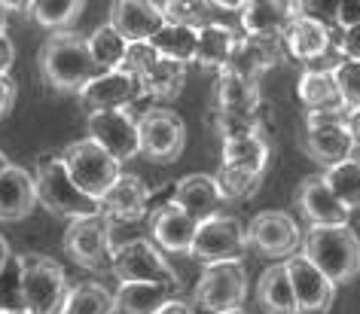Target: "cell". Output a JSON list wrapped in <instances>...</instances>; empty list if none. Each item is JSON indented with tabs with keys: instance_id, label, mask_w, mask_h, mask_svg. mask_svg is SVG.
<instances>
[{
	"instance_id": "cell-38",
	"label": "cell",
	"mask_w": 360,
	"mask_h": 314,
	"mask_svg": "<svg viewBox=\"0 0 360 314\" xmlns=\"http://www.w3.org/2000/svg\"><path fill=\"white\" fill-rule=\"evenodd\" d=\"M263 113H223L214 110V131L220 140H238V138H263Z\"/></svg>"
},
{
	"instance_id": "cell-18",
	"label": "cell",
	"mask_w": 360,
	"mask_h": 314,
	"mask_svg": "<svg viewBox=\"0 0 360 314\" xmlns=\"http://www.w3.org/2000/svg\"><path fill=\"white\" fill-rule=\"evenodd\" d=\"M150 232H153V241L162 250H168V254H190L193 241L199 235V223L186 211H180L174 202H165L153 211Z\"/></svg>"
},
{
	"instance_id": "cell-41",
	"label": "cell",
	"mask_w": 360,
	"mask_h": 314,
	"mask_svg": "<svg viewBox=\"0 0 360 314\" xmlns=\"http://www.w3.org/2000/svg\"><path fill=\"white\" fill-rule=\"evenodd\" d=\"M336 83L345 101V110H360V65L357 61H342V67L336 70Z\"/></svg>"
},
{
	"instance_id": "cell-26",
	"label": "cell",
	"mask_w": 360,
	"mask_h": 314,
	"mask_svg": "<svg viewBox=\"0 0 360 314\" xmlns=\"http://www.w3.org/2000/svg\"><path fill=\"white\" fill-rule=\"evenodd\" d=\"M284 49L290 52L293 58L305 61V65H311V61L323 58V55H327V52L333 49L330 28H323V25H318V22L296 15L293 25H290V28H287V34H284Z\"/></svg>"
},
{
	"instance_id": "cell-9",
	"label": "cell",
	"mask_w": 360,
	"mask_h": 314,
	"mask_svg": "<svg viewBox=\"0 0 360 314\" xmlns=\"http://www.w3.org/2000/svg\"><path fill=\"white\" fill-rule=\"evenodd\" d=\"M138 138H141V156H147L150 162L159 165H171L184 156L186 125L168 107H150L147 113L138 116Z\"/></svg>"
},
{
	"instance_id": "cell-42",
	"label": "cell",
	"mask_w": 360,
	"mask_h": 314,
	"mask_svg": "<svg viewBox=\"0 0 360 314\" xmlns=\"http://www.w3.org/2000/svg\"><path fill=\"white\" fill-rule=\"evenodd\" d=\"M336 13H339L336 0H311V4H296V15L318 22V25H323V28H336Z\"/></svg>"
},
{
	"instance_id": "cell-23",
	"label": "cell",
	"mask_w": 360,
	"mask_h": 314,
	"mask_svg": "<svg viewBox=\"0 0 360 314\" xmlns=\"http://www.w3.org/2000/svg\"><path fill=\"white\" fill-rule=\"evenodd\" d=\"M296 19V4H281V0H254L241 6V34L248 37H272L284 40L287 28Z\"/></svg>"
},
{
	"instance_id": "cell-48",
	"label": "cell",
	"mask_w": 360,
	"mask_h": 314,
	"mask_svg": "<svg viewBox=\"0 0 360 314\" xmlns=\"http://www.w3.org/2000/svg\"><path fill=\"white\" fill-rule=\"evenodd\" d=\"M348 131H351V138H354V147H360V110L348 113Z\"/></svg>"
},
{
	"instance_id": "cell-31",
	"label": "cell",
	"mask_w": 360,
	"mask_h": 314,
	"mask_svg": "<svg viewBox=\"0 0 360 314\" xmlns=\"http://www.w3.org/2000/svg\"><path fill=\"white\" fill-rule=\"evenodd\" d=\"M150 43H153V49H156L162 58L177 61V65H195L199 31L184 28V25H165V28H162Z\"/></svg>"
},
{
	"instance_id": "cell-35",
	"label": "cell",
	"mask_w": 360,
	"mask_h": 314,
	"mask_svg": "<svg viewBox=\"0 0 360 314\" xmlns=\"http://www.w3.org/2000/svg\"><path fill=\"white\" fill-rule=\"evenodd\" d=\"M323 181L330 183V190L336 192V199L345 204L348 211L360 208V156H351L345 162L327 168Z\"/></svg>"
},
{
	"instance_id": "cell-8",
	"label": "cell",
	"mask_w": 360,
	"mask_h": 314,
	"mask_svg": "<svg viewBox=\"0 0 360 314\" xmlns=\"http://www.w3.org/2000/svg\"><path fill=\"white\" fill-rule=\"evenodd\" d=\"M248 299V272L241 263H217L205 266L193 290V305L202 308L205 314H223L245 308Z\"/></svg>"
},
{
	"instance_id": "cell-21",
	"label": "cell",
	"mask_w": 360,
	"mask_h": 314,
	"mask_svg": "<svg viewBox=\"0 0 360 314\" xmlns=\"http://www.w3.org/2000/svg\"><path fill=\"white\" fill-rule=\"evenodd\" d=\"M171 202H174L180 211H186L202 226V223H208L220 214L223 195H220L217 181H214L211 174H186L174 183Z\"/></svg>"
},
{
	"instance_id": "cell-32",
	"label": "cell",
	"mask_w": 360,
	"mask_h": 314,
	"mask_svg": "<svg viewBox=\"0 0 360 314\" xmlns=\"http://www.w3.org/2000/svg\"><path fill=\"white\" fill-rule=\"evenodd\" d=\"M61 314H116V293L104 284L79 281L70 287Z\"/></svg>"
},
{
	"instance_id": "cell-45",
	"label": "cell",
	"mask_w": 360,
	"mask_h": 314,
	"mask_svg": "<svg viewBox=\"0 0 360 314\" xmlns=\"http://www.w3.org/2000/svg\"><path fill=\"white\" fill-rule=\"evenodd\" d=\"M15 95H19V89H15V79L10 74L0 77V119H6V116L13 113Z\"/></svg>"
},
{
	"instance_id": "cell-5",
	"label": "cell",
	"mask_w": 360,
	"mask_h": 314,
	"mask_svg": "<svg viewBox=\"0 0 360 314\" xmlns=\"http://www.w3.org/2000/svg\"><path fill=\"white\" fill-rule=\"evenodd\" d=\"M110 272L122 284H162L168 290H180V277L162 256V250L147 238H131L113 247Z\"/></svg>"
},
{
	"instance_id": "cell-20",
	"label": "cell",
	"mask_w": 360,
	"mask_h": 314,
	"mask_svg": "<svg viewBox=\"0 0 360 314\" xmlns=\"http://www.w3.org/2000/svg\"><path fill=\"white\" fill-rule=\"evenodd\" d=\"M284 40H272V37H248L241 34L238 37V46H236V55L223 70L229 74H238L245 79H254L259 83V77L269 74L278 61L284 58Z\"/></svg>"
},
{
	"instance_id": "cell-51",
	"label": "cell",
	"mask_w": 360,
	"mask_h": 314,
	"mask_svg": "<svg viewBox=\"0 0 360 314\" xmlns=\"http://www.w3.org/2000/svg\"><path fill=\"white\" fill-rule=\"evenodd\" d=\"M6 168H10V159H6V152H4V150H0V174H4V171H6Z\"/></svg>"
},
{
	"instance_id": "cell-6",
	"label": "cell",
	"mask_w": 360,
	"mask_h": 314,
	"mask_svg": "<svg viewBox=\"0 0 360 314\" xmlns=\"http://www.w3.org/2000/svg\"><path fill=\"white\" fill-rule=\"evenodd\" d=\"M61 159H65V168L79 190H83L89 199L101 202L107 190L120 181V162L110 156L107 150H101L95 140H74L61 150Z\"/></svg>"
},
{
	"instance_id": "cell-44",
	"label": "cell",
	"mask_w": 360,
	"mask_h": 314,
	"mask_svg": "<svg viewBox=\"0 0 360 314\" xmlns=\"http://www.w3.org/2000/svg\"><path fill=\"white\" fill-rule=\"evenodd\" d=\"M336 52L345 61H357V65H360V28L342 31V37L336 43Z\"/></svg>"
},
{
	"instance_id": "cell-52",
	"label": "cell",
	"mask_w": 360,
	"mask_h": 314,
	"mask_svg": "<svg viewBox=\"0 0 360 314\" xmlns=\"http://www.w3.org/2000/svg\"><path fill=\"white\" fill-rule=\"evenodd\" d=\"M223 314H248L245 308H236V311H223Z\"/></svg>"
},
{
	"instance_id": "cell-10",
	"label": "cell",
	"mask_w": 360,
	"mask_h": 314,
	"mask_svg": "<svg viewBox=\"0 0 360 314\" xmlns=\"http://www.w3.org/2000/svg\"><path fill=\"white\" fill-rule=\"evenodd\" d=\"M250 247L248 226L232 214H217L214 220L202 223L199 235L193 241L190 256L199 259L202 266H217V263H241L245 250Z\"/></svg>"
},
{
	"instance_id": "cell-13",
	"label": "cell",
	"mask_w": 360,
	"mask_h": 314,
	"mask_svg": "<svg viewBox=\"0 0 360 314\" xmlns=\"http://www.w3.org/2000/svg\"><path fill=\"white\" fill-rule=\"evenodd\" d=\"M89 140H95L101 150H107L120 165L129 162L141 152L138 116H131L129 110L89 113Z\"/></svg>"
},
{
	"instance_id": "cell-34",
	"label": "cell",
	"mask_w": 360,
	"mask_h": 314,
	"mask_svg": "<svg viewBox=\"0 0 360 314\" xmlns=\"http://www.w3.org/2000/svg\"><path fill=\"white\" fill-rule=\"evenodd\" d=\"M89 49H92V58L101 74H113V70L122 67L125 61V52H129V43H125L120 34H116L110 25H101V28L92 31V37H89Z\"/></svg>"
},
{
	"instance_id": "cell-4",
	"label": "cell",
	"mask_w": 360,
	"mask_h": 314,
	"mask_svg": "<svg viewBox=\"0 0 360 314\" xmlns=\"http://www.w3.org/2000/svg\"><path fill=\"white\" fill-rule=\"evenodd\" d=\"M22 293L28 314H61L68 302V272L58 259L46 254H19Z\"/></svg>"
},
{
	"instance_id": "cell-7",
	"label": "cell",
	"mask_w": 360,
	"mask_h": 314,
	"mask_svg": "<svg viewBox=\"0 0 360 314\" xmlns=\"http://www.w3.org/2000/svg\"><path fill=\"white\" fill-rule=\"evenodd\" d=\"M302 150L323 171L354 156V138L348 131V113H305Z\"/></svg>"
},
{
	"instance_id": "cell-12",
	"label": "cell",
	"mask_w": 360,
	"mask_h": 314,
	"mask_svg": "<svg viewBox=\"0 0 360 314\" xmlns=\"http://www.w3.org/2000/svg\"><path fill=\"white\" fill-rule=\"evenodd\" d=\"M248 241L269 259H287L296 254V247H302V232L287 211H263L250 220Z\"/></svg>"
},
{
	"instance_id": "cell-30",
	"label": "cell",
	"mask_w": 360,
	"mask_h": 314,
	"mask_svg": "<svg viewBox=\"0 0 360 314\" xmlns=\"http://www.w3.org/2000/svg\"><path fill=\"white\" fill-rule=\"evenodd\" d=\"M186 83V65H177V61L159 58L147 74L138 79L141 95H150L156 101H174L180 95V89Z\"/></svg>"
},
{
	"instance_id": "cell-49",
	"label": "cell",
	"mask_w": 360,
	"mask_h": 314,
	"mask_svg": "<svg viewBox=\"0 0 360 314\" xmlns=\"http://www.w3.org/2000/svg\"><path fill=\"white\" fill-rule=\"evenodd\" d=\"M13 259V254H10V244H6V238L0 235V272H4L6 268V263H10Z\"/></svg>"
},
{
	"instance_id": "cell-53",
	"label": "cell",
	"mask_w": 360,
	"mask_h": 314,
	"mask_svg": "<svg viewBox=\"0 0 360 314\" xmlns=\"http://www.w3.org/2000/svg\"><path fill=\"white\" fill-rule=\"evenodd\" d=\"M22 314H28V311H22Z\"/></svg>"
},
{
	"instance_id": "cell-28",
	"label": "cell",
	"mask_w": 360,
	"mask_h": 314,
	"mask_svg": "<svg viewBox=\"0 0 360 314\" xmlns=\"http://www.w3.org/2000/svg\"><path fill=\"white\" fill-rule=\"evenodd\" d=\"M171 302V290L162 284H120L116 314H159Z\"/></svg>"
},
{
	"instance_id": "cell-46",
	"label": "cell",
	"mask_w": 360,
	"mask_h": 314,
	"mask_svg": "<svg viewBox=\"0 0 360 314\" xmlns=\"http://www.w3.org/2000/svg\"><path fill=\"white\" fill-rule=\"evenodd\" d=\"M13 61H15V46H13V40H10V37H0V77L10 74Z\"/></svg>"
},
{
	"instance_id": "cell-14",
	"label": "cell",
	"mask_w": 360,
	"mask_h": 314,
	"mask_svg": "<svg viewBox=\"0 0 360 314\" xmlns=\"http://www.w3.org/2000/svg\"><path fill=\"white\" fill-rule=\"evenodd\" d=\"M287 277L293 284V296H296V308L300 314H323L330 311L333 299H336V284L321 272L314 263H309L302 254H293L284 259Z\"/></svg>"
},
{
	"instance_id": "cell-39",
	"label": "cell",
	"mask_w": 360,
	"mask_h": 314,
	"mask_svg": "<svg viewBox=\"0 0 360 314\" xmlns=\"http://www.w3.org/2000/svg\"><path fill=\"white\" fill-rule=\"evenodd\" d=\"M25 311V293H22V268L19 259H10L0 272V314H22Z\"/></svg>"
},
{
	"instance_id": "cell-3",
	"label": "cell",
	"mask_w": 360,
	"mask_h": 314,
	"mask_svg": "<svg viewBox=\"0 0 360 314\" xmlns=\"http://www.w3.org/2000/svg\"><path fill=\"white\" fill-rule=\"evenodd\" d=\"M34 181H37V195L40 204L46 211H52L56 217L74 223V220H86L101 214V202L89 199V195L79 190V186L70 181L65 159L61 152H49V156H40L37 171H34Z\"/></svg>"
},
{
	"instance_id": "cell-15",
	"label": "cell",
	"mask_w": 360,
	"mask_h": 314,
	"mask_svg": "<svg viewBox=\"0 0 360 314\" xmlns=\"http://www.w3.org/2000/svg\"><path fill=\"white\" fill-rule=\"evenodd\" d=\"M296 208L302 211L309 226H348V217H351V211L336 199V192L330 190L323 174H311L300 183Z\"/></svg>"
},
{
	"instance_id": "cell-50",
	"label": "cell",
	"mask_w": 360,
	"mask_h": 314,
	"mask_svg": "<svg viewBox=\"0 0 360 314\" xmlns=\"http://www.w3.org/2000/svg\"><path fill=\"white\" fill-rule=\"evenodd\" d=\"M6 22H10V4H0V37H6Z\"/></svg>"
},
{
	"instance_id": "cell-33",
	"label": "cell",
	"mask_w": 360,
	"mask_h": 314,
	"mask_svg": "<svg viewBox=\"0 0 360 314\" xmlns=\"http://www.w3.org/2000/svg\"><path fill=\"white\" fill-rule=\"evenodd\" d=\"M223 165L266 174V165H269V143H266V138L226 140V143H223Z\"/></svg>"
},
{
	"instance_id": "cell-22",
	"label": "cell",
	"mask_w": 360,
	"mask_h": 314,
	"mask_svg": "<svg viewBox=\"0 0 360 314\" xmlns=\"http://www.w3.org/2000/svg\"><path fill=\"white\" fill-rule=\"evenodd\" d=\"M150 211V190L141 177L122 174L101 199V214L110 223H138Z\"/></svg>"
},
{
	"instance_id": "cell-2",
	"label": "cell",
	"mask_w": 360,
	"mask_h": 314,
	"mask_svg": "<svg viewBox=\"0 0 360 314\" xmlns=\"http://www.w3.org/2000/svg\"><path fill=\"white\" fill-rule=\"evenodd\" d=\"M300 254L336 287L360 275V235L351 226H309L302 232Z\"/></svg>"
},
{
	"instance_id": "cell-47",
	"label": "cell",
	"mask_w": 360,
	"mask_h": 314,
	"mask_svg": "<svg viewBox=\"0 0 360 314\" xmlns=\"http://www.w3.org/2000/svg\"><path fill=\"white\" fill-rule=\"evenodd\" d=\"M159 314H195L193 308H190V305H186V302H180V299H171L168 305H165V308H162Z\"/></svg>"
},
{
	"instance_id": "cell-24",
	"label": "cell",
	"mask_w": 360,
	"mask_h": 314,
	"mask_svg": "<svg viewBox=\"0 0 360 314\" xmlns=\"http://www.w3.org/2000/svg\"><path fill=\"white\" fill-rule=\"evenodd\" d=\"M263 107V92L259 83L245 79L229 70H220L217 83H214V110L223 113H259Z\"/></svg>"
},
{
	"instance_id": "cell-27",
	"label": "cell",
	"mask_w": 360,
	"mask_h": 314,
	"mask_svg": "<svg viewBox=\"0 0 360 314\" xmlns=\"http://www.w3.org/2000/svg\"><path fill=\"white\" fill-rule=\"evenodd\" d=\"M257 302L266 314H300L296 308V296H293V284L287 277L284 263L269 266L257 281Z\"/></svg>"
},
{
	"instance_id": "cell-43",
	"label": "cell",
	"mask_w": 360,
	"mask_h": 314,
	"mask_svg": "<svg viewBox=\"0 0 360 314\" xmlns=\"http://www.w3.org/2000/svg\"><path fill=\"white\" fill-rule=\"evenodd\" d=\"M336 28H342V31L360 28V0H339Z\"/></svg>"
},
{
	"instance_id": "cell-37",
	"label": "cell",
	"mask_w": 360,
	"mask_h": 314,
	"mask_svg": "<svg viewBox=\"0 0 360 314\" xmlns=\"http://www.w3.org/2000/svg\"><path fill=\"white\" fill-rule=\"evenodd\" d=\"M217 190L223 195V202H245L250 195H257V190L263 186V174L245 171V168H229L220 165V171L214 174Z\"/></svg>"
},
{
	"instance_id": "cell-36",
	"label": "cell",
	"mask_w": 360,
	"mask_h": 314,
	"mask_svg": "<svg viewBox=\"0 0 360 314\" xmlns=\"http://www.w3.org/2000/svg\"><path fill=\"white\" fill-rule=\"evenodd\" d=\"M83 10H86L83 0H37V4H31V19L40 28H49L52 34H58V31H68V25H74Z\"/></svg>"
},
{
	"instance_id": "cell-16",
	"label": "cell",
	"mask_w": 360,
	"mask_h": 314,
	"mask_svg": "<svg viewBox=\"0 0 360 314\" xmlns=\"http://www.w3.org/2000/svg\"><path fill=\"white\" fill-rule=\"evenodd\" d=\"M107 25L125 43H150L168 22L162 15L159 4H150V0H120V4L110 6Z\"/></svg>"
},
{
	"instance_id": "cell-11",
	"label": "cell",
	"mask_w": 360,
	"mask_h": 314,
	"mask_svg": "<svg viewBox=\"0 0 360 314\" xmlns=\"http://www.w3.org/2000/svg\"><path fill=\"white\" fill-rule=\"evenodd\" d=\"M113 223L104 214L86 220H74L65 229V250L77 266L92 268V272H110L113 259Z\"/></svg>"
},
{
	"instance_id": "cell-1",
	"label": "cell",
	"mask_w": 360,
	"mask_h": 314,
	"mask_svg": "<svg viewBox=\"0 0 360 314\" xmlns=\"http://www.w3.org/2000/svg\"><path fill=\"white\" fill-rule=\"evenodd\" d=\"M40 74L43 79L56 89V92H74L79 95L92 83L95 77H101L92 49H89V37L77 31H58L43 43L40 49Z\"/></svg>"
},
{
	"instance_id": "cell-40",
	"label": "cell",
	"mask_w": 360,
	"mask_h": 314,
	"mask_svg": "<svg viewBox=\"0 0 360 314\" xmlns=\"http://www.w3.org/2000/svg\"><path fill=\"white\" fill-rule=\"evenodd\" d=\"M162 55L153 49V43H129V52H125V61H122V74H129L134 79H141L147 70L156 65Z\"/></svg>"
},
{
	"instance_id": "cell-19",
	"label": "cell",
	"mask_w": 360,
	"mask_h": 314,
	"mask_svg": "<svg viewBox=\"0 0 360 314\" xmlns=\"http://www.w3.org/2000/svg\"><path fill=\"white\" fill-rule=\"evenodd\" d=\"M37 204H40L37 181H34L31 171L10 165L0 174V223L28 220Z\"/></svg>"
},
{
	"instance_id": "cell-25",
	"label": "cell",
	"mask_w": 360,
	"mask_h": 314,
	"mask_svg": "<svg viewBox=\"0 0 360 314\" xmlns=\"http://www.w3.org/2000/svg\"><path fill=\"white\" fill-rule=\"evenodd\" d=\"M300 101L309 113H348L342 101L336 74H318V70H302L300 77Z\"/></svg>"
},
{
	"instance_id": "cell-17",
	"label": "cell",
	"mask_w": 360,
	"mask_h": 314,
	"mask_svg": "<svg viewBox=\"0 0 360 314\" xmlns=\"http://www.w3.org/2000/svg\"><path fill=\"white\" fill-rule=\"evenodd\" d=\"M141 98L138 79L113 70V74H101L79 92V104L89 113H107V110H129V107Z\"/></svg>"
},
{
	"instance_id": "cell-29",
	"label": "cell",
	"mask_w": 360,
	"mask_h": 314,
	"mask_svg": "<svg viewBox=\"0 0 360 314\" xmlns=\"http://www.w3.org/2000/svg\"><path fill=\"white\" fill-rule=\"evenodd\" d=\"M238 37H241V31H236V28H220V25H217V28L199 31V52H195V65L214 67L220 74V70L232 61V55H236Z\"/></svg>"
}]
</instances>
